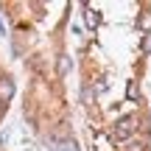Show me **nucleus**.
Segmentation results:
<instances>
[{"label":"nucleus","mask_w":151,"mask_h":151,"mask_svg":"<svg viewBox=\"0 0 151 151\" xmlns=\"http://www.w3.org/2000/svg\"><path fill=\"white\" fill-rule=\"evenodd\" d=\"M134 129H137V118H132V115L120 118L118 123H115V140H129V137L134 134Z\"/></svg>","instance_id":"f257e3e1"},{"label":"nucleus","mask_w":151,"mask_h":151,"mask_svg":"<svg viewBox=\"0 0 151 151\" xmlns=\"http://www.w3.org/2000/svg\"><path fill=\"white\" fill-rule=\"evenodd\" d=\"M11 95H14V84H11V78H3L0 81V98L6 101V98H11Z\"/></svg>","instance_id":"f03ea898"},{"label":"nucleus","mask_w":151,"mask_h":151,"mask_svg":"<svg viewBox=\"0 0 151 151\" xmlns=\"http://www.w3.org/2000/svg\"><path fill=\"white\" fill-rule=\"evenodd\" d=\"M137 25H140L143 31H148V34H151V11H143V17L137 20Z\"/></svg>","instance_id":"7ed1b4c3"},{"label":"nucleus","mask_w":151,"mask_h":151,"mask_svg":"<svg viewBox=\"0 0 151 151\" xmlns=\"http://www.w3.org/2000/svg\"><path fill=\"white\" fill-rule=\"evenodd\" d=\"M84 20H87V25H90V28H95L98 22H101V20H98V14H95V11H87V14H84Z\"/></svg>","instance_id":"20e7f679"},{"label":"nucleus","mask_w":151,"mask_h":151,"mask_svg":"<svg viewBox=\"0 0 151 151\" xmlns=\"http://www.w3.org/2000/svg\"><path fill=\"white\" fill-rule=\"evenodd\" d=\"M70 59H67V56H62V59H59V73H67V70H70Z\"/></svg>","instance_id":"39448f33"},{"label":"nucleus","mask_w":151,"mask_h":151,"mask_svg":"<svg viewBox=\"0 0 151 151\" xmlns=\"http://www.w3.org/2000/svg\"><path fill=\"white\" fill-rule=\"evenodd\" d=\"M143 53H151V34L143 37Z\"/></svg>","instance_id":"423d86ee"},{"label":"nucleus","mask_w":151,"mask_h":151,"mask_svg":"<svg viewBox=\"0 0 151 151\" xmlns=\"http://www.w3.org/2000/svg\"><path fill=\"white\" fill-rule=\"evenodd\" d=\"M126 95H129L132 101H134V98H137V84H134V81H132V84H129V90H126Z\"/></svg>","instance_id":"0eeeda50"},{"label":"nucleus","mask_w":151,"mask_h":151,"mask_svg":"<svg viewBox=\"0 0 151 151\" xmlns=\"http://www.w3.org/2000/svg\"><path fill=\"white\" fill-rule=\"evenodd\" d=\"M81 98H84V101L90 104V101H92V90H84V92H81Z\"/></svg>","instance_id":"6e6552de"},{"label":"nucleus","mask_w":151,"mask_h":151,"mask_svg":"<svg viewBox=\"0 0 151 151\" xmlns=\"http://www.w3.org/2000/svg\"><path fill=\"white\" fill-rule=\"evenodd\" d=\"M62 151H76V143H62Z\"/></svg>","instance_id":"1a4fd4ad"},{"label":"nucleus","mask_w":151,"mask_h":151,"mask_svg":"<svg viewBox=\"0 0 151 151\" xmlns=\"http://www.w3.org/2000/svg\"><path fill=\"white\" fill-rule=\"evenodd\" d=\"M0 109H3V98H0Z\"/></svg>","instance_id":"9d476101"}]
</instances>
